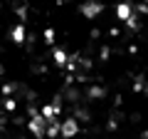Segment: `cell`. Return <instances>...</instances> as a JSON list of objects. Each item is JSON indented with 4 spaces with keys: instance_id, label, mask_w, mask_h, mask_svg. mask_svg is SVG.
Instances as JSON below:
<instances>
[{
    "instance_id": "8992f818",
    "label": "cell",
    "mask_w": 148,
    "mask_h": 139,
    "mask_svg": "<svg viewBox=\"0 0 148 139\" xmlns=\"http://www.w3.org/2000/svg\"><path fill=\"white\" fill-rule=\"evenodd\" d=\"M116 15H119V20H123V22H126L128 17H131V5H128V3H119Z\"/></svg>"
},
{
    "instance_id": "3957f363",
    "label": "cell",
    "mask_w": 148,
    "mask_h": 139,
    "mask_svg": "<svg viewBox=\"0 0 148 139\" xmlns=\"http://www.w3.org/2000/svg\"><path fill=\"white\" fill-rule=\"evenodd\" d=\"M101 10H104V5H101V3H96V0H89V3H84V5H82V13H84V17H89V20H94Z\"/></svg>"
},
{
    "instance_id": "5b68a950",
    "label": "cell",
    "mask_w": 148,
    "mask_h": 139,
    "mask_svg": "<svg viewBox=\"0 0 148 139\" xmlns=\"http://www.w3.org/2000/svg\"><path fill=\"white\" fill-rule=\"evenodd\" d=\"M12 42H17V45L25 42V25H22V22L12 27Z\"/></svg>"
},
{
    "instance_id": "277c9868",
    "label": "cell",
    "mask_w": 148,
    "mask_h": 139,
    "mask_svg": "<svg viewBox=\"0 0 148 139\" xmlns=\"http://www.w3.org/2000/svg\"><path fill=\"white\" fill-rule=\"evenodd\" d=\"M40 114H42V117L47 119V122H54V117L59 114V102H52V104H45Z\"/></svg>"
},
{
    "instance_id": "6da1fadb",
    "label": "cell",
    "mask_w": 148,
    "mask_h": 139,
    "mask_svg": "<svg viewBox=\"0 0 148 139\" xmlns=\"http://www.w3.org/2000/svg\"><path fill=\"white\" fill-rule=\"evenodd\" d=\"M30 132L35 134V137L42 139L45 134H47V119H45L42 114H32V119H30Z\"/></svg>"
},
{
    "instance_id": "ba28073f",
    "label": "cell",
    "mask_w": 148,
    "mask_h": 139,
    "mask_svg": "<svg viewBox=\"0 0 148 139\" xmlns=\"http://www.w3.org/2000/svg\"><path fill=\"white\" fill-rule=\"evenodd\" d=\"M54 40V30L49 27V30H45V42H52Z\"/></svg>"
},
{
    "instance_id": "52a82bcc",
    "label": "cell",
    "mask_w": 148,
    "mask_h": 139,
    "mask_svg": "<svg viewBox=\"0 0 148 139\" xmlns=\"http://www.w3.org/2000/svg\"><path fill=\"white\" fill-rule=\"evenodd\" d=\"M54 62H57L59 67H64V65L69 62V55L64 52V50H59V47H54Z\"/></svg>"
},
{
    "instance_id": "7a4b0ae2",
    "label": "cell",
    "mask_w": 148,
    "mask_h": 139,
    "mask_svg": "<svg viewBox=\"0 0 148 139\" xmlns=\"http://www.w3.org/2000/svg\"><path fill=\"white\" fill-rule=\"evenodd\" d=\"M77 132H79V124H77V119H64V122L59 124V134H62L64 139L77 137Z\"/></svg>"
}]
</instances>
